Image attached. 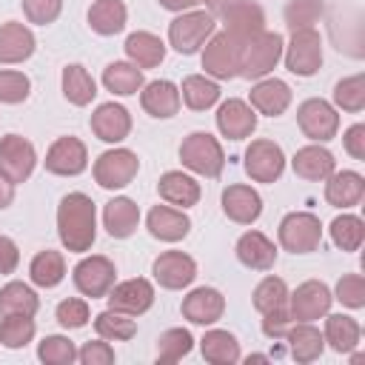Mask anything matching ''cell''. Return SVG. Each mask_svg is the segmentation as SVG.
I'll list each match as a JSON object with an SVG mask.
<instances>
[{"mask_svg": "<svg viewBox=\"0 0 365 365\" xmlns=\"http://www.w3.org/2000/svg\"><path fill=\"white\" fill-rule=\"evenodd\" d=\"M57 234L71 254H83L94 245L97 237V211L88 194L71 191L57 205Z\"/></svg>", "mask_w": 365, "mask_h": 365, "instance_id": "obj_1", "label": "cell"}, {"mask_svg": "<svg viewBox=\"0 0 365 365\" xmlns=\"http://www.w3.org/2000/svg\"><path fill=\"white\" fill-rule=\"evenodd\" d=\"M282 48L285 40L277 31H259L257 37H251L242 46V57H240V77L245 80H262L268 77L277 63L282 60Z\"/></svg>", "mask_w": 365, "mask_h": 365, "instance_id": "obj_2", "label": "cell"}, {"mask_svg": "<svg viewBox=\"0 0 365 365\" xmlns=\"http://www.w3.org/2000/svg\"><path fill=\"white\" fill-rule=\"evenodd\" d=\"M180 160L188 171L200 174V177H220L225 168V154L222 145L214 134L208 131H194L182 140L180 145Z\"/></svg>", "mask_w": 365, "mask_h": 365, "instance_id": "obj_3", "label": "cell"}, {"mask_svg": "<svg viewBox=\"0 0 365 365\" xmlns=\"http://www.w3.org/2000/svg\"><path fill=\"white\" fill-rule=\"evenodd\" d=\"M214 14L211 11H180V17L171 20L168 26V43L180 54H197L208 37L214 34Z\"/></svg>", "mask_w": 365, "mask_h": 365, "instance_id": "obj_4", "label": "cell"}, {"mask_svg": "<svg viewBox=\"0 0 365 365\" xmlns=\"http://www.w3.org/2000/svg\"><path fill=\"white\" fill-rule=\"evenodd\" d=\"M285 68L297 77H311L322 66V37L317 29H297L291 31L288 46L282 48Z\"/></svg>", "mask_w": 365, "mask_h": 365, "instance_id": "obj_5", "label": "cell"}, {"mask_svg": "<svg viewBox=\"0 0 365 365\" xmlns=\"http://www.w3.org/2000/svg\"><path fill=\"white\" fill-rule=\"evenodd\" d=\"M322 242V222L311 211H291L279 222V245L291 254H311Z\"/></svg>", "mask_w": 365, "mask_h": 365, "instance_id": "obj_6", "label": "cell"}, {"mask_svg": "<svg viewBox=\"0 0 365 365\" xmlns=\"http://www.w3.org/2000/svg\"><path fill=\"white\" fill-rule=\"evenodd\" d=\"M242 46L237 37H231L228 31H217L208 37L205 48H202V68L208 77L214 80H231L240 74V57H242Z\"/></svg>", "mask_w": 365, "mask_h": 365, "instance_id": "obj_7", "label": "cell"}, {"mask_svg": "<svg viewBox=\"0 0 365 365\" xmlns=\"http://www.w3.org/2000/svg\"><path fill=\"white\" fill-rule=\"evenodd\" d=\"M140 171V160L128 148H108L94 160V180L100 188H125Z\"/></svg>", "mask_w": 365, "mask_h": 365, "instance_id": "obj_8", "label": "cell"}, {"mask_svg": "<svg viewBox=\"0 0 365 365\" xmlns=\"http://www.w3.org/2000/svg\"><path fill=\"white\" fill-rule=\"evenodd\" d=\"M297 123H299V131L314 140V143H328L336 137L339 131V114L336 108L322 100V97H311L305 100L299 108H297Z\"/></svg>", "mask_w": 365, "mask_h": 365, "instance_id": "obj_9", "label": "cell"}, {"mask_svg": "<svg viewBox=\"0 0 365 365\" xmlns=\"http://www.w3.org/2000/svg\"><path fill=\"white\" fill-rule=\"evenodd\" d=\"M114 279H117V268H114V262H111L108 257H103V254L83 257V259L74 265V285H77V291H80L83 297H91V299L106 297V294L111 291Z\"/></svg>", "mask_w": 365, "mask_h": 365, "instance_id": "obj_10", "label": "cell"}, {"mask_svg": "<svg viewBox=\"0 0 365 365\" xmlns=\"http://www.w3.org/2000/svg\"><path fill=\"white\" fill-rule=\"evenodd\" d=\"M331 299H334V294L325 282L308 279V282L297 285L294 294H288V311H291L294 322H314L328 314Z\"/></svg>", "mask_w": 365, "mask_h": 365, "instance_id": "obj_11", "label": "cell"}, {"mask_svg": "<svg viewBox=\"0 0 365 365\" xmlns=\"http://www.w3.org/2000/svg\"><path fill=\"white\" fill-rule=\"evenodd\" d=\"M37 165V151L34 145L20 137V134H6L0 140V171L17 185V182H26L31 177Z\"/></svg>", "mask_w": 365, "mask_h": 365, "instance_id": "obj_12", "label": "cell"}, {"mask_svg": "<svg viewBox=\"0 0 365 365\" xmlns=\"http://www.w3.org/2000/svg\"><path fill=\"white\" fill-rule=\"evenodd\" d=\"M285 171V154L274 140H254L245 148V174L257 182H274Z\"/></svg>", "mask_w": 365, "mask_h": 365, "instance_id": "obj_13", "label": "cell"}, {"mask_svg": "<svg viewBox=\"0 0 365 365\" xmlns=\"http://www.w3.org/2000/svg\"><path fill=\"white\" fill-rule=\"evenodd\" d=\"M106 299H108L111 311H120V314H128V317H140L154 305V285L148 279H143V277L123 279V282L111 285Z\"/></svg>", "mask_w": 365, "mask_h": 365, "instance_id": "obj_14", "label": "cell"}, {"mask_svg": "<svg viewBox=\"0 0 365 365\" xmlns=\"http://www.w3.org/2000/svg\"><path fill=\"white\" fill-rule=\"evenodd\" d=\"M88 165V151L77 137H57L46 151V171L57 177H77Z\"/></svg>", "mask_w": 365, "mask_h": 365, "instance_id": "obj_15", "label": "cell"}, {"mask_svg": "<svg viewBox=\"0 0 365 365\" xmlns=\"http://www.w3.org/2000/svg\"><path fill=\"white\" fill-rule=\"evenodd\" d=\"M151 274H154V279H157L163 288L180 291V288H188V285L194 282V277H197V262H194L188 254H182V251H163V254L154 259Z\"/></svg>", "mask_w": 365, "mask_h": 365, "instance_id": "obj_16", "label": "cell"}, {"mask_svg": "<svg viewBox=\"0 0 365 365\" xmlns=\"http://www.w3.org/2000/svg\"><path fill=\"white\" fill-rule=\"evenodd\" d=\"M222 26H225L222 31H228L240 43H248L251 37H257L259 31H265V11L254 0H240V3H234L222 14Z\"/></svg>", "mask_w": 365, "mask_h": 365, "instance_id": "obj_17", "label": "cell"}, {"mask_svg": "<svg viewBox=\"0 0 365 365\" xmlns=\"http://www.w3.org/2000/svg\"><path fill=\"white\" fill-rule=\"evenodd\" d=\"M291 86L279 77H262L257 80V86L248 91V106L259 114H268V117H279L285 114V108L291 106Z\"/></svg>", "mask_w": 365, "mask_h": 365, "instance_id": "obj_18", "label": "cell"}, {"mask_svg": "<svg viewBox=\"0 0 365 365\" xmlns=\"http://www.w3.org/2000/svg\"><path fill=\"white\" fill-rule=\"evenodd\" d=\"M217 128L228 140H245L257 128V111L245 100L231 97L217 108Z\"/></svg>", "mask_w": 365, "mask_h": 365, "instance_id": "obj_19", "label": "cell"}, {"mask_svg": "<svg viewBox=\"0 0 365 365\" xmlns=\"http://www.w3.org/2000/svg\"><path fill=\"white\" fill-rule=\"evenodd\" d=\"M91 131L103 143H123L131 134V114L120 103H103L91 114Z\"/></svg>", "mask_w": 365, "mask_h": 365, "instance_id": "obj_20", "label": "cell"}, {"mask_svg": "<svg viewBox=\"0 0 365 365\" xmlns=\"http://www.w3.org/2000/svg\"><path fill=\"white\" fill-rule=\"evenodd\" d=\"M225 314V297L217 288H194L185 299H182V317L194 325H214L217 319H222Z\"/></svg>", "mask_w": 365, "mask_h": 365, "instance_id": "obj_21", "label": "cell"}, {"mask_svg": "<svg viewBox=\"0 0 365 365\" xmlns=\"http://www.w3.org/2000/svg\"><path fill=\"white\" fill-rule=\"evenodd\" d=\"M222 211L228 220H234L240 225H251L262 214V197L251 185H242V182L228 185L222 191Z\"/></svg>", "mask_w": 365, "mask_h": 365, "instance_id": "obj_22", "label": "cell"}, {"mask_svg": "<svg viewBox=\"0 0 365 365\" xmlns=\"http://www.w3.org/2000/svg\"><path fill=\"white\" fill-rule=\"evenodd\" d=\"M237 259L251 271H271L277 262V245L262 231H245L237 240Z\"/></svg>", "mask_w": 365, "mask_h": 365, "instance_id": "obj_23", "label": "cell"}, {"mask_svg": "<svg viewBox=\"0 0 365 365\" xmlns=\"http://www.w3.org/2000/svg\"><path fill=\"white\" fill-rule=\"evenodd\" d=\"M151 237L163 240V242H177L182 237H188L191 231V220L182 208H171V205H154L145 217Z\"/></svg>", "mask_w": 365, "mask_h": 365, "instance_id": "obj_24", "label": "cell"}, {"mask_svg": "<svg viewBox=\"0 0 365 365\" xmlns=\"http://www.w3.org/2000/svg\"><path fill=\"white\" fill-rule=\"evenodd\" d=\"M140 103H143L145 114H151L157 120H168L180 111V88L171 80H151L148 86H143Z\"/></svg>", "mask_w": 365, "mask_h": 365, "instance_id": "obj_25", "label": "cell"}, {"mask_svg": "<svg viewBox=\"0 0 365 365\" xmlns=\"http://www.w3.org/2000/svg\"><path fill=\"white\" fill-rule=\"evenodd\" d=\"M291 168H294V174L302 177V180L322 182V180H328V177L334 174L336 160H334V154H331L328 148H322V145L317 143V145L299 148V151L294 154V160H291Z\"/></svg>", "mask_w": 365, "mask_h": 365, "instance_id": "obj_26", "label": "cell"}, {"mask_svg": "<svg viewBox=\"0 0 365 365\" xmlns=\"http://www.w3.org/2000/svg\"><path fill=\"white\" fill-rule=\"evenodd\" d=\"M34 34L29 26L23 23H3L0 26V63L6 66H14V63H23L34 54Z\"/></svg>", "mask_w": 365, "mask_h": 365, "instance_id": "obj_27", "label": "cell"}, {"mask_svg": "<svg viewBox=\"0 0 365 365\" xmlns=\"http://www.w3.org/2000/svg\"><path fill=\"white\" fill-rule=\"evenodd\" d=\"M103 225H106V231L114 240L131 237L137 231V225H140V208H137V202L128 200V197L108 200L106 208H103Z\"/></svg>", "mask_w": 365, "mask_h": 365, "instance_id": "obj_28", "label": "cell"}, {"mask_svg": "<svg viewBox=\"0 0 365 365\" xmlns=\"http://www.w3.org/2000/svg\"><path fill=\"white\" fill-rule=\"evenodd\" d=\"M365 194V180L356 171H334L325 180V200L334 208H351L362 200Z\"/></svg>", "mask_w": 365, "mask_h": 365, "instance_id": "obj_29", "label": "cell"}, {"mask_svg": "<svg viewBox=\"0 0 365 365\" xmlns=\"http://www.w3.org/2000/svg\"><path fill=\"white\" fill-rule=\"evenodd\" d=\"M160 197L168 205H180V208H191L200 202V182L182 171H165L157 182Z\"/></svg>", "mask_w": 365, "mask_h": 365, "instance_id": "obj_30", "label": "cell"}, {"mask_svg": "<svg viewBox=\"0 0 365 365\" xmlns=\"http://www.w3.org/2000/svg\"><path fill=\"white\" fill-rule=\"evenodd\" d=\"M285 339H288V351L297 362H314L325 351V336L311 322H294L291 331L285 334Z\"/></svg>", "mask_w": 365, "mask_h": 365, "instance_id": "obj_31", "label": "cell"}, {"mask_svg": "<svg viewBox=\"0 0 365 365\" xmlns=\"http://www.w3.org/2000/svg\"><path fill=\"white\" fill-rule=\"evenodd\" d=\"M125 54L137 68H154L165 57V43L151 31H134L125 37Z\"/></svg>", "mask_w": 365, "mask_h": 365, "instance_id": "obj_32", "label": "cell"}, {"mask_svg": "<svg viewBox=\"0 0 365 365\" xmlns=\"http://www.w3.org/2000/svg\"><path fill=\"white\" fill-rule=\"evenodd\" d=\"M325 342L336 351V354H351L359 345L362 328L354 317L348 314H325Z\"/></svg>", "mask_w": 365, "mask_h": 365, "instance_id": "obj_33", "label": "cell"}, {"mask_svg": "<svg viewBox=\"0 0 365 365\" xmlns=\"http://www.w3.org/2000/svg\"><path fill=\"white\" fill-rule=\"evenodd\" d=\"M125 20H128V11L123 0H94L88 9V26L103 37L120 34L125 29Z\"/></svg>", "mask_w": 365, "mask_h": 365, "instance_id": "obj_34", "label": "cell"}, {"mask_svg": "<svg viewBox=\"0 0 365 365\" xmlns=\"http://www.w3.org/2000/svg\"><path fill=\"white\" fill-rule=\"evenodd\" d=\"M200 351H202L205 362H214V365L240 362V342H237V336L231 331H222V328L205 331V336L200 339Z\"/></svg>", "mask_w": 365, "mask_h": 365, "instance_id": "obj_35", "label": "cell"}, {"mask_svg": "<svg viewBox=\"0 0 365 365\" xmlns=\"http://www.w3.org/2000/svg\"><path fill=\"white\" fill-rule=\"evenodd\" d=\"M40 308V297L34 294L31 285L26 282H6L0 288V317H11V314H23V317H34Z\"/></svg>", "mask_w": 365, "mask_h": 365, "instance_id": "obj_36", "label": "cell"}, {"mask_svg": "<svg viewBox=\"0 0 365 365\" xmlns=\"http://www.w3.org/2000/svg\"><path fill=\"white\" fill-rule=\"evenodd\" d=\"M103 86L117 94V97H128V94H137L145 83H143V68H137L134 63H125V60H117V63H108L106 71H103Z\"/></svg>", "mask_w": 365, "mask_h": 365, "instance_id": "obj_37", "label": "cell"}, {"mask_svg": "<svg viewBox=\"0 0 365 365\" xmlns=\"http://www.w3.org/2000/svg\"><path fill=\"white\" fill-rule=\"evenodd\" d=\"M180 100L191 111H205L220 100V86L205 74H188L180 88Z\"/></svg>", "mask_w": 365, "mask_h": 365, "instance_id": "obj_38", "label": "cell"}, {"mask_svg": "<svg viewBox=\"0 0 365 365\" xmlns=\"http://www.w3.org/2000/svg\"><path fill=\"white\" fill-rule=\"evenodd\" d=\"M63 94L71 106H88L97 97V83L80 63H71L63 68Z\"/></svg>", "mask_w": 365, "mask_h": 365, "instance_id": "obj_39", "label": "cell"}, {"mask_svg": "<svg viewBox=\"0 0 365 365\" xmlns=\"http://www.w3.org/2000/svg\"><path fill=\"white\" fill-rule=\"evenodd\" d=\"M29 277H31V282L40 285V288H54V285H60L63 277H66V259H63V254H60V251H51V248L34 254V259H31V265H29Z\"/></svg>", "mask_w": 365, "mask_h": 365, "instance_id": "obj_40", "label": "cell"}, {"mask_svg": "<svg viewBox=\"0 0 365 365\" xmlns=\"http://www.w3.org/2000/svg\"><path fill=\"white\" fill-rule=\"evenodd\" d=\"M94 331L108 339V342H125L137 334V322L128 317V314H120V311H103L94 317Z\"/></svg>", "mask_w": 365, "mask_h": 365, "instance_id": "obj_41", "label": "cell"}, {"mask_svg": "<svg viewBox=\"0 0 365 365\" xmlns=\"http://www.w3.org/2000/svg\"><path fill=\"white\" fill-rule=\"evenodd\" d=\"M331 240L336 248L342 251H359L362 240H365V222L356 217V214H339L334 222H331Z\"/></svg>", "mask_w": 365, "mask_h": 365, "instance_id": "obj_42", "label": "cell"}, {"mask_svg": "<svg viewBox=\"0 0 365 365\" xmlns=\"http://www.w3.org/2000/svg\"><path fill=\"white\" fill-rule=\"evenodd\" d=\"M194 348V336L185 328H168L157 339V362H177L188 356Z\"/></svg>", "mask_w": 365, "mask_h": 365, "instance_id": "obj_43", "label": "cell"}, {"mask_svg": "<svg viewBox=\"0 0 365 365\" xmlns=\"http://www.w3.org/2000/svg\"><path fill=\"white\" fill-rule=\"evenodd\" d=\"M34 339V319L23 314H11L0 319V345L3 348H23Z\"/></svg>", "mask_w": 365, "mask_h": 365, "instance_id": "obj_44", "label": "cell"}, {"mask_svg": "<svg viewBox=\"0 0 365 365\" xmlns=\"http://www.w3.org/2000/svg\"><path fill=\"white\" fill-rule=\"evenodd\" d=\"M334 103L342 111L359 114L365 108V77L362 74H351V77L339 80L334 86Z\"/></svg>", "mask_w": 365, "mask_h": 365, "instance_id": "obj_45", "label": "cell"}, {"mask_svg": "<svg viewBox=\"0 0 365 365\" xmlns=\"http://www.w3.org/2000/svg\"><path fill=\"white\" fill-rule=\"evenodd\" d=\"M282 305H288V285H285V279L271 274L254 288V308L259 314H265V311H274Z\"/></svg>", "mask_w": 365, "mask_h": 365, "instance_id": "obj_46", "label": "cell"}, {"mask_svg": "<svg viewBox=\"0 0 365 365\" xmlns=\"http://www.w3.org/2000/svg\"><path fill=\"white\" fill-rule=\"evenodd\" d=\"M37 359L46 365H71L77 359V348L68 336L51 334L37 345Z\"/></svg>", "mask_w": 365, "mask_h": 365, "instance_id": "obj_47", "label": "cell"}, {"mask_svg": "<svg viewBox=\"0 0 365 365\" xmlns=\"http://www.w3.org/2000/svg\"><path fill=\"white\" fill-rule=\"evenodd\" d=\"M322 11H325L322 0H288V6H285V26L291 31L314 29V23L322 17Z\"/></svg>", "mask_w": 365, "mask_h": 365, "instance_id": "obj_48", "label": "cell"}, {"mask_svg": "<svg viewBox=\"0 0 365 365\" xmlns=\"http://www.w3.org/2000/svg\"><path fill=\"white\" fill-rule=\"evenodd\" d=\"M29 91H31V80L23 71H14V68L0 71V103L17 106L29 97Z\"/></svg>", "mask_w": 365, "mask_h": 365, "instance_id": "obj_49", "label": "cell"}, {"mask_svg": "<svg viewBox=\"0 0 365 365\" xmlns=\"http://www.w3.org/2000/svg\"><path fill=\"white\" fill-rule=\"evenodd\" d=\"M334 299H339L345 308H362L365 305V279L359 274H345L336 282Z\"/></svg>", "mask_w": 365, "mask_h": 365, "instance_id": "obj_50", "label": "cell"}, {"mask_svg": "<svg viewBox=\"0 0 365 365\" xmlns=\"http://www.w3.org/2000/svg\"><path fill=\"white\" fill-rule=\"evenodd\" d=\"M54 317H57V322L63 328H83L88 322V302L86 299H77V297H68V299H63L57 305Z\"/></svg>", "mask_w": 365, "mask_h": 365, "instance_id": "obj_51", "label": "cell"}, {"mask_svg": "<svg viewBox=\"0 0 365 365\" xmlns=\"http://www.w3.org/2000/svg\"><path fill=\"white\" fill-rule=\"evenodd\" d=\"M60 11H63V0H23V14L29 17V23L37 26L54 23Z\"/></svg>", "mask_w": 365, "mask_h": 365, "instance_id": "obj_52", "label": "cell"}, {"mask_svg": "<svg viewBox=\"0 0 365 365\" xmlns=\"http://www.w3.org/2000/svg\"><path fill=\"white\" fill-rule=\"evenodd\" d=\"M291 325H294V317H291L288 305L262 314V334L271 336V339H282V336L291 331Z\"/></svg>", "mask_w": 365, "mask_h": 365, "instance_id": "obj_53", "label": "cell"}, {"mask_svg": "<svg viewBox=\"0 0 365 365\" xmlns=\"http://www.w3.org/2000/svg\"><path fill=\"white\" fill-rule=\"evenodd\" d=\"M77 359L83 365H111L114 362V348L108 345V339H94V342H86L80 351H77Z\"/></svg>", "mask_w": 365, "mask_h": 365, "instance_id": "obj_54", "label": "cell"}, {"mask_svg": "<svg viewBox=\"0 0 365 365\" xmlns=\"http://www.w3.org/2000/svg\"><path fill=\"white\" fill-rule=\"evenodd\" d=\"M20 265V248L11 237L0 234V274H14V268Z\"/></svg>", "mask_w": 365, "mask_h": 365, "instance_id": "obj_55", "label": "cell"}, {"mask_svg": "<svg viewBox=\"0 0 365 365\" xmlns=\"http://www.w3.org/2000/svg\"><path fill=\"white\" fill-rule=\"evenodd\" d=\"M342 143H345V151H348L354 160H365V125H362V123L351 125V128L345 131Z\"/></svg>", "mask_w": 365, "mask_h": 365, "instance_id": "obj_56", "label": "cell"}, {"mask_svg": "<svg viewBox=\"0 0 365 365\" xmlns=\"http://www.w3.org/2000/svg\"><path fill=\"white\" fill-rule=\"evenodd\" d=\"M14 202V182L0 171V211Z\"/></svg>", "mask_w": 365, "mask_h": 365, "instance_id": "obj_57", "label": "cell"}, {"mask_svg": "<svg viewBox=\"0 0 365 365\" xmlns=\"http://www.w3.org/2000/svg\"><path fill=\"white\" fill-rule=\"evenodd\" d=\"M200 0H160V6L163 9H168V11H188L191 6H197Z\"/></svg>", "mask_w": 365, "mask_h": 365, "instance_id": "obj_58", "label": "cell"}, {"mask_svg": "<svg viewBox=\"0 0 365 365\" xmlns=\"http://www.w3.org/2000/svg\"><path fill=\"white\" fill-rule=\"evenodd\" d=\"M234 3H240V0H205L208 11H211V14H220V17H222V14H225V11H228Z\"/></svg>", "mask_w": 365, "mask_h": 365, "instance_id": "obj_59", "label": "cell"}]
</instances>
